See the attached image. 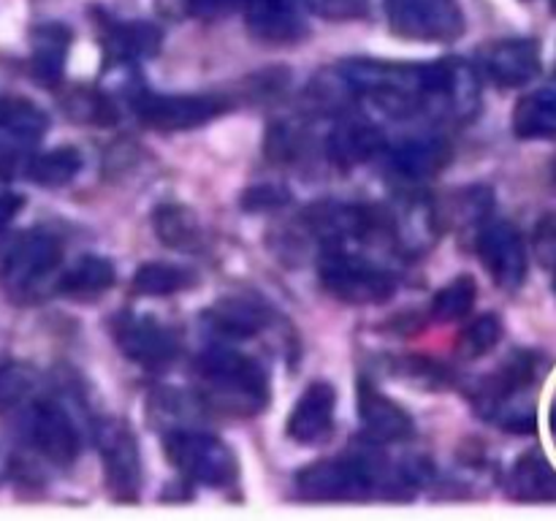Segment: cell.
Masks as SVG:
<instances>
[{
  "label": "cell",
  "mask_w": 556,
  "mask_h": 521,
  "mask_svg": "<svg viewBox=\"0 0 556 521\" xmlns=\"http://www.w3.org/2000/svg\"><path fill=\"white\" fill-rule=\"evenodd\" d=\"M342 79L353 92L386 106L391 114L438 112L467 117L478 106V79L462 60L396 63L358 58L342 65Z\"/></svg>",
  "instance_id": "cell-1"
},
{
  "label": "cell",
  "mask_w": 556,
  "mask_h": 521,
  "mask_svg": "<svg viewBox=\"0 0 556 521\" xmlns=\"http://www.w3.org/2000/svg\"><path fill=\"white\" fill-rule=\"evenodd\" d=\"M199 394L210 410L255 416L269 402V378L261 361L233 347H210L195 358Z\"/></svg>",
  "instance_id": "cell-2"
},
{
  "label": "cell",
  "mask_w": 556,
  "mask_h": 521,
  "mask_svg": "<svg viewBox=\"0 0 556 521\" xmlns=\"http://www.w3.org/2000/svg\"><path fill=\"white\" fill-rule=\"evenodd\" d=\"M380 475L378 454L320 459L299 470L296 488L307 503H358L383 481Z\"/></svg>",
  "instance_id": "cell-3"
},
{
  "label": "cell",
  "mask_w": 556,
  "mask_h": 521,
  "mask_svg": "<svg viewBox=\"0 0 556 521\" xmlns=\"http://www.w3.org/2000/svg\"><path fill=\"white\" fill-rule=\"evenodd\" d=\"M63 264V244L47 231H27L0 250V288L14 298H30Z\"/></svg>",
  "instance_id": "cell-4"
},
{
  "label": "cell",
  "mask_w": 556,
  "mask_h": 521,
  "mask_svg": "<svg viewBox=\"0 0 556 521\" xmlns=\"http://www.w3.org/2000/svg\"><path fill=\"white\" fill-rule=\"evenodd\" d=\"M168 461L188 481L210 488H226L239 478L237 454L220 437L193 429H172L163 440Z\"/></svg>",
  "instance_id": "cell-5"
},
{
  "label": "cell",
  "mask_w": 556,
  "mask_h": 521,
  "mask_svg": "<svg viewBox=\"0 0 556 521\" xmlns=\"http://www.w3.org/2000/svg\"><path fill=\"white\" fill-rule=\"evenodd\" d=\"M318 277L331 296L345 304H356V307L389 302L396 291L394 275H389L383 266L372 264L367 258H358L353 253H345L337 244H331L320 255Z\"/></svg>",
  "instance_id": "cell-6"
},
{
  "label": "cell",
  "mask_w": 556,
  "mask_h": 521,
  "mask_svg": "<svg viewBox=\"0 0 556 521\" xmlns=\"http://www.w3.org/2000/svg\"><path fill=\"white\" fill-rule=\"evenodd\" d=\"M386 16L391 33L407 41L448 43L467 27L459 0H386Z\"/></svg>",
  "instance_id": "cell-7"
},
{
  "label": "cell",
  "mask_w": 556,
  "mask_h": 521,
  "mask_svg": "<svg viewBox=\"0 0 556 521\" xmlns=\"http://www.w3.org/2000/svg\"><path fill=\"white\" fill-rule=\"evenodd\" d=\"M22 429L25 440L36 454H41L49 465L71 467L79 456V429L60 402L33 399L22 407Z\"/></svg>",
  "instance_id": "cell-8"
},
{
  "label": "cell",
  "mask_w": 556,
  "mask_h": 521,
  "mask_svg": "<svg viewBox=\"0 0 556 521\" xmlns=\"http://www.w3.org/2000/svg\"><path fill=\"white\" fill-rule=\"evenodd\" d=\"M134 106L147 128L172 134V130L199 128V125L220 117V114H226L231 109V101L226 96H210V92H199V96H157V92H141Z\"/></svg>",
  "instance_id": "cell-9"
},
{
  "label": "cell",
  "mask_w": 556,
  "mask_h": 521,
  "mask_svg": "<svg viewBox=\"0 0 556 521\" xmlns=\"http://www.w3.org/2000/svg\"><path fill=\"white\" fill-rule=\"evenodd\" d=\"M112 334L123 356L147 372H161L179 356L177 334L150 315H119L112 323Z\"/></svg>",
  "instance_id": "cell-10"
},
{
  "label": "cell",
  "mask_w": 556,
  "mask_h": 521,
  "mask_svg": "<svg viewBox=\"0 0 556 521\" xmlns=\"http://www.w3.org/2000/svg\"><path fill=\"white\" fill-rule=\"evenodd\" d=\"M101 461L109 494L117 503H136L141 492V456L128 423H106L101 432Z\"/></svg>",
  "instance_id": "cell-11"
},
{
  "label": "cell",
  "mask_w": 556,
  "mask_h": 521,
  "mask_svg": "<svg viewBox=\"0 0 556 521\" xmlns=\"http://www.w3.org/2000/svg\"><path fill=\"white\" fill-rule=\"evenodd\" d=\"M478 255L492 280L505 291H516L527 277V247L519 228L508 220H492L478 233Z\"/></svg>",
  "instance_id": "cell-12"
},
{
  "label": "cell",
  "mask_w": 556,
  "mask_h": 521,
  "mask_svg": "<svg viewBox=\"0 0 556 521\" xmlns=\"http://www.w3.org/2000/svg\"><path fill=\"white\" fill-rule=\"evenodd\" d=\"M47 128V112L30 98H0V174H9L20 157L43 139Z\"/></svg>",
  "instance_id": "cell-13"
},
{
  "label": "cell",
  "mask_w": 556,
  "mask_h": 521,
  "mask_svg": "<svg viewBox=\"0 0 556 521\" xmlns=\"http://www.w3.org/2000/svg\"><path fill=\"white\" fill-rule=\"evenodd\" d=\"M478 65L494 85L514 90L541 74V49L530 38H505L478 52Z\"/></svg>",
  "instance_id": "cell-14"
},
{
  "label": "cell",
  "mask_w": 556,
  "mask_h": 521,
  "mask_svg": "<svg viewBox=\"0 0 556 521\" xmlns=\"http://www.w3.org/2000/svg\"><path fill=\"white\" fill-rule=\"evenodd\" d=\"M334 410H337V391L326 380H315L304 389L288 416V437L299 445H318L334 429Z\"/></svg>",
  "instance_id": "cell-15"
},
{
  "label": "cell",
  "mask_w": 556,
  "mask_h": 521,
  "mask_svg": "<svg viewBox=\"0 0 556 521\" xmlns=\"http://www.w3.org/2000/svg\"><path fill=\"white\" fill-rule=\"evenodd\" d=\"M244 20L255 41L291 47L307 33L296 0H244Z\"/></svg>",
  "instance_id": "cell-16"
},
{
  "label": "cell",
  "mask_w": 556,
  "mask_h": 521,
  "mask_svg": "<svg viewBox=\"0 0 556 521\" xmlns=\"http://www.w3.org/2000/svg\"><path fill=\"white\" fill-rule=\"evenodd\" d=\"M358 421H362L364 432L380 443H402V440L413 437V418L402 405H396L391 396H386L378 385L369 380L358 383Z\"/></svg>",
  "instance_id": "cell-17"
},
{
  "label": "cell",
  "mask_w": 556,
  "mask_h": 521,
  "mask_svg": "<svg viewBox=\"0 0 556 521\" xmlns=\"http://www.w3.org/2000/svg\"><path fill=\"white\" fill-rule=\"evenodd\" d=\"M271 313L266 304L258 298H244V296H226L217 304H212L204 313L206 326L215 334L231 336V340H248L255 336L266 323H269Z\"/></svg>",
  "instance_id": "cell-18"
},
{
  "label": "cell",
  "mask_w": 556,
  "mask_h": 521,
  "mask_svg": "<svg viewBox=\"0 0 556 521\" xmlns=\"http://www.w3.org/2000/svg\"><path fill=\"white\" fill-rule=\"evenodd\" d=\"M71 49V30L60 22H43L30 33V68L43 85L54 87L63 79Z\"/></svg>",
  "instance_id": "cell-19"
},
{
  "label": "cell",
  "mask_w": 556,
  "mask_h": 521,
  "mask_svg": "<svg viewBox=\"0 0 556 521\" xmlns=\"http://www.w3.org/2000/svg\"><path fill=\"white\" fill-rule=\"evenodd\" d=\"M114 280H117V271L112 260L101 255H81L58 277V293L74 302H92L103 296L114 285Z\"/></svg>",
  "instance_id": "cell-20"
},
{
  "label": "cell",
  "mask_w": 556,
  "mask_h": 521,
  "mask_svg": "<svg viewBox=\"0 0 556 521\" xmlns=\"http://www.w3.org/2000/svg\"><path fill=\"white\" fill-rule=\"evenodd\" d=\"M101 38L103 52L114 63H125V60L144 58L152 54L161 43V30L150 22H101Z\"/></svg>",
  "instance_id": "cell-21"
},
{
  "label": "cell",
  "mask_w": 556,
  "mask_h": 521,
  "mask_svg": "<svg viewBox=\"0 0 556 521\" xmlns=\"http://www.w3.org/2000/svg\"><path fill=\"white\" fill-rule=\"evenodd\" d=\"M454 157V150L440 136H418V139L402 141L394 150L391 161L400 174L410 179H427L443 171Z\"/></svg>",
  "instance_id": "cell-22"
},
{
  "label": "cell",
  "mask_w": 556,
  "mask_h": 521,
  "mask_svg": "<svg viewBox=\"0 0 556 521\" xmlns=\"http://www.w3.org/2000/svg\"><path fill=\"white\" fill-rule=\"evenodd\" d=\"M510 494L519 503H556V470L541 450H527L510 470Z\"/></svg>",
  "instance_id": "cell-23"
},
{
  "label": "cell",
  "mask_w": 556,
  "mask_h": 521,
  "mask_svg": "<svg viewBox=\"0 0 556 521\" xmlns=\"http://www.w3.org/2000/svg\"><path fill=\"white\" fill-rule=\"evenodd\" d=\"M514 134L525 141H552L556 139V90L527 92L514 109Z\"/></svg>",
  "instance_id": "cell-24"
},
{
  "label": "cell",
  "mask_w": 556,
  "mask_h": 521,
  "mask_svg": "<svg viewBox=\"0 0 556 521\" xmlns=\"http://www.w3.org/2000/svg\"><path fill=\"white\" fill-rule=\"evenodd\" d=\"M383 139L375 125L364 119H345L337 125L329 136V157L342 168H351L356 163H364L380 150Z\"/></svg>",
  "instance_id": "cell-25"
},
{
  "label": "cell",
  "mask_w": 556,
  "mask_h": 521,
  "mask_svg": "<svg viewBox=\"0 0 556 521\" xmlns=\"http://www.w3.org/2000/svg\"><path fill=\"white\" fill-rule=\"evenodd\" d=\"M195 285V271L182 264H166V260H152L136 269L130 280L134 296H174L179 291H188Z\"/></svg>",
  "instance_id": "cell-26"
},
{
  "label": "cell",
  "mask_w": 556,
  "mask_h": 521,
  "mask_svg": "<svg viewBox=\"0 0 556 521\" xmlns=\"http://www.w3.org/2000/svg\"><path fill=\"white\" fill-rule=\"evenodd\" d=\"M157 239L172 250H199L204 242L199 217L193 209L182 204H163L152 215Z\"/></svg>",
  "instance_id": "cell-27"
},
{
  "label": "cell",
  "mask_w": 556,
  "mask_h": 521,
  "mask_svg": "<svg viewBox=\"0 0 556 521\" xmlns=\"http://www.w3.org/2000/svg\"><path fill=\"white\" fill-rule=\"evenodd\" d=\"M81 152L76 147H52L27 161V177L41 188H63L81 171Z\"/></svg>",
  "instance_id": "cell-28"
},
{
  "label": "cell",
  "mask_w": 556,
  "mask_h": 521,
  "mask_svg": "<svg viewBox=\"0 0 556 521\" xmlns=\"http://www.w3.org/2000/svg\"><path fill=\"white\" fill-rule=\"evenodd\" d=\"M36 369L20 361L3 364V367H0V416L22 410L27 402L36 399V396H33L36 394Z\"/></svg>",
  "instance_id": "cell-29"
},
{
  "label": "cell",
  "mask_w": 556,
  "mask_h": 521,
  "mask_svg": "<svg viewBox=\"0 0 556 521\" xmlns=\"http://www.w3.org/2000/svg\"><path fill=\"white\" fill-rule=\"evenodd\" d=\"M478 298V285L470 275H462L456 280H451L443 291H438V296L432 298V315L445 323H454V320L467 318L476 307Z\"/></svg>",
  "instance_id": "cell-30"
},
{
  "label": "cell",
  "mask_w": 556,
  "mask_h": 521,
  "mask_svg": "<svg viewBox=\"0 0 556 521\" xmlns=\"http://www.w3.org/2000/svg\"><path fill=\"white\" fill-rule=\"evenodd\" d=\"M500 340H503V320H500V315L486 313L481 315V318L472 320V323L462 331L459 342H456V356L481 358L486 356Z\"/></svg>",
  "instance_id": "cell-31"
},
{
  "label": "cell",
  "mask_w": 556,
  "mask_h": 521,
  "mask_svg": "<svg viewBox=\"0 0 556 521\" xmlns=\"http://www.w3.org/2000/svg\"><path fill=\"white\" fill-rule=\"evenodd\" d=\"M71 114L81 123H98V125H106L114 123V109L101 92L96 90H79L74 98L68 101Z\"/></svg>",
  "instance_id": "cell-32"
},
{
  "label": "cell",
  "mask_w": 556,
  "mask_h": 521,
  "mask_svg": "<svg viewBox=\"0 0 556 521\" xmlns=\"http://www.w3.org/2000/svg\"><path fill=\"white\" fill-rule=\"evenodd\" d=\"M315 9H318V14L329 16V20H356V16L367 14L364 0H318Z\"/></svg>",
  "instance_id": "cell-33"
},
{
  "label": "cell",
  "mask_w": 556,
  "mask_h": 521,
  "mask_svg": "<svg viewBox=\"0 0 556 521\" xmlns=\"http://www.w3.org/2000/svg\"><path fill=\"white\" fill-rule=\"evenodd\" d=\"M538 253L556 266V215H548L538 228Z\"/></svg>",
  "instance_id": "cell-34"
},
{
  "label": "cell",
  "mask_w": 556,
  "mask_h": 521,
  "mask_svg": "<svg viewBox=\"0 0 556 521\" xmlns=\"http://www.w3.org/2000/svg\"><path fill=\"white\" fill-rule=\"evenodd\" d=\"M233 5H244V0H188L190 14L201 16V20H212V16L226 14Z\"/></svg>",
  "instance_id": "cell-35"
},
{
  "label": "cell",
  "mask_w": 556,
  "mask_h": 521,
  "mask_svg": "<svg viewBox=\"0 0 556 521\" xmlns=\"http://www.w3.org/2000/svg\"><path fill=\"white\" fill-rule=\"evenodd\" d=\"M22 206H25V199L20 193H11V190L0 193V233L20 217Z\"/></svg>",
  "instance_id": "cell-36"
},
{
  "label": "cell",
  "mask_w": 556,
  "mask_h": 521,
  "mask_svg": "<svg viewBox=\"0 0 556 521\" xmlns=\"http://www.w3.org/2000/svg\"><path fill=\"white\" fill-rule=\"evenodd\" d=\"M554 291H556V266H554Z\"/></svg>",
  "instance_id": "cell-37"
},
{
  "label": "cell",
  "mask_w": 556,
  "mask_h": 521,
  "mask_svg": "<svg viewBox=\"0 0 556 521\" xmlns=\"http://www.w3.org/2000/svg\"><path fill=\"white\" fill-rule=\"evenodd\" d=\"M554 179H556V168H554Z\"/></svg>",
  "instance_id": "cell-38"
}]
</instances>
